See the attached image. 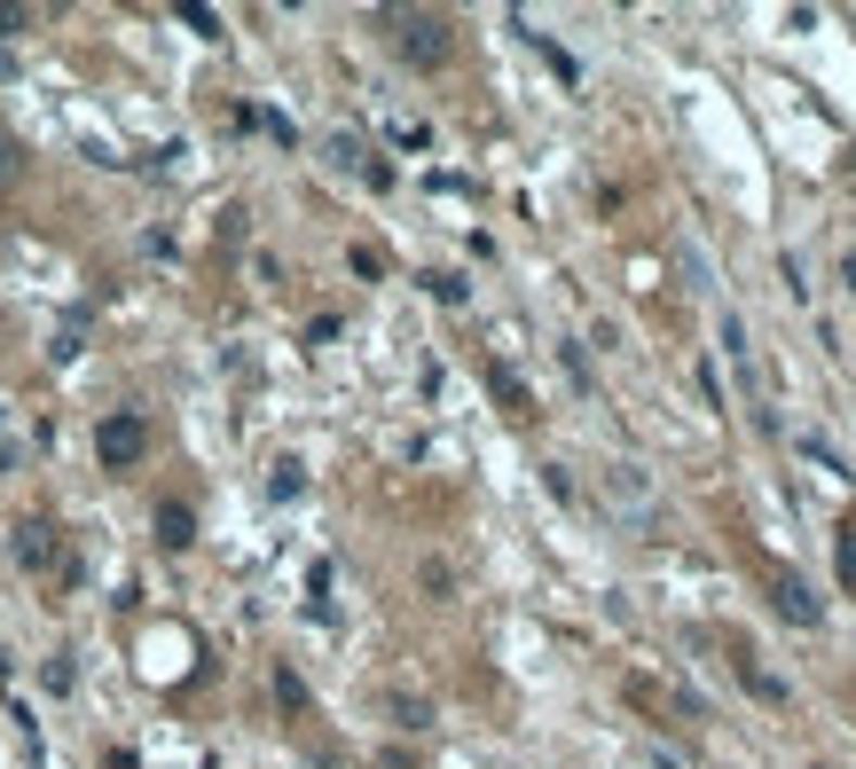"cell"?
Here are the masks:
<instances>
[{
  "instance_id": "cell-1",
  "label": "cell",
  "mask_w": 856,
  "mask_h": 769,
  "mask_svg": "<svg viewBox=\"0 0 856 769\" xmlns=\"http://www.w3.org/2000/svg\"><path fill=\"white\" fill-rule=\"evenodd\" d=\"M142 448H150V432H142V416H135V409H118V416H103V424H94V456H103L111 472H135V463H142Z\"/></svg>"
},
{
  "instance_id": "cell-2",
  "label": "cell",
  "mask_w": 856,
  "mask_h": 769,
  "mask_svg": "<svg viewBox=\"0 0 856 769\" xmlns=\"http://www.w3.org/2000/svg\"><path fill=\"white\" fill-rule=\"evenodd\" d=\"M393 48L433 72V63H448V24H440V16H424V9H409V16H393Z\"/></svg>"
},
{
  "instance_id": "cell-3",
  "label": "cell",
  "mask_w": 856,
  "mask_h": 769,
  "mask_svg": "<svg viewBox=\"0 0 856 769\" xmlns=\"http://www.w3.org/2000/svg\"><path fill=\"white\" fill-rule=\"evenodd\" d=\"M778 613H794L802 628H817V613H826V605H817V597H809L802 581H778Z\"/></svg>"
},
{
  "instance_id": "cell-4",
  "label": "cell",
  "mask_w": 856,
  "mask_h": 769,
  "mask_svg": "<svg viewBox=\"0 0 856 769\" xmlns=\"http://www.w3.org/2000/svg\"><path fill=\"white\" fill-rule=\"evenodd\" d=\"M16 557H24V565H48V557H55V526H24V534H16Z\"/></svg>"
},
{
  "instance_id": "cell-5",
  "label": "cell",
  "mask_w": 856,
  "mask_h": 769,
  "mask_svg": "<svg viewBox=\"0 0 856 769\" xmlns=\"http://www.w3.org/2000/svg\"><path fill=\"white\" fill-rule=\"evenodd\" d=\"M739 676H746V691L763 698V707H785V683H778V676H763L754 659H739Z\"/></svg>"
},
{
  "instance_id": "cell-6",
  "label": "cell",
  "mask_w": 856,
  "mask_h": 769,
  "mask_svg": "<svg viewBox=\"0 0 856 769\" xmlns=\"http://www.w3.org/2000/svg\"><path fill=\"white\" fill-rule=\"evenodd\" d=\"M157 542H166V550H189V511H181V503L157 511Z\"/></svg>"
},
{
  "instance_id": "cell-7",
  "label": "cell",
  "mask_w": 856,
  "mask_h": 769,
  "mask_svg": "<svg viewBox=\"0 0 856 769\" xmlns=\"http://www.w3.org/2000/svg\"><path fill=\"white\" fill-rule=\"evenodd\" d=\"M841 574H848V581H856V518H848V526H841Z\"/></svg>"
},
{
  "instance_id": "cell-8",
  "label": "cell",
  "mask_w": 856,
  "mask_h": 769,
  "mask_svg": "<svg viewBox=\"0 0 856 769\" xmlns=\"http://www.w3.org/2000/svg\"><path fill=\"white\" fill-rule=\"evenodd\" d=\"M111 769H135V761H111Z\"/></svg>"
}]
</instances>
